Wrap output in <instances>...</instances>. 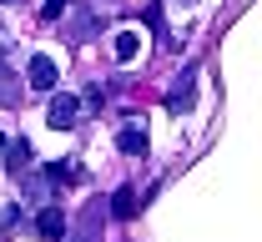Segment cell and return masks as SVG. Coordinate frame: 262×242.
I'll list each match as a JSON object with an SVG mask.
<instances>
[{"mask_svg":"<svg viewBox=\"0 0 262 242\" xmlns=\"http://www.w3.org/2000/svg\"><path fill=\"white\" fill-rule=\"evenodd\" d=\"M66 227H71V217L61 212V202H46L40 217H35V232H40L46 242H66Z\"/></svg>","mask_w":262,"mask_h":242,"instance_id":"cell-1","label":"cell"},{"mask_svg":"<svg viewBox=\"0 0 262 242\" xmlns=\"http://www.w3.org/2000/svg\"><path fill=\"white\" fill-rule=\"evenodd\" d=\"M76 116H81V101H76V96H51V111H46V121H51V126H56V131H71V126H76Z\"/></svg>","mask_w":262,"mask_h":242,"instance_id":"cell-2","label":"cell"},{"mask_svg":"<svg viewBox=\"0 0 262 242\" xmlns=\"http://www.w3.org/2000/svg\"><path fill=\"white\" fill-rule=\"evenodd\" d=\"M26 81H31L35 91H46V96H51V91H56V81H61V76H56V61H51V56H31Z\"/></svg>","mask_w":262,"mask_h":242,"instance_id":"cell-3","label":"cell"},{"mask_svg":"<svg viewBox=\"0 0 262 242\" xmlns=\"http://www.w3.org/2000/svg\"><path fill=\"white\" fill-rule=\"evenodd\" d=\"M66 242H101V202L81 212V222H76V232L66 227Z\"/></svg>","mask_w":262,"mask_h":242,"instance_id":"cell-4","label":"cell"},{"mask_svg":"<svg viewBox=\"0 0 262 242\" xmlns=\"http://www.w3.org/2000/svg\"><path fill=\"white\" fill-rule=\"evenodd\" d=\"M192 81H196V66H187L171 81V91H166V111H187L192 106Z\"/></svg>","mask_w":262,"mask_h":242,"instance_id":"cell-5","label":"cell"},{"mask_svg":"<svg viewBox=\"0 0 262 242\" xmlns=\"http://www.w3.org/2000/svg\"><path fill=\"white\" fill-rule=\"evenodd\" d=\"M76 5H81V0H76ZM96 26H101V5H91V0H86V5H81V15L71 20V40H86Z\"/></svg>","mask_w":262,"mask_h":242,"instance_id":"cell-6","label":"cell"},{"mask_svg":"<svg viewBox=\"0 0 262 242\" xmlns=\"http://www.w3.org/2000/svg\"><path fill=\"white\" fill-rule=\"evenodd\" d=\"M31 167V141L20 137V141H5V172L15 177V172H26Z\"/></svg>","mask_w":262,"mask_h":242,"instance_id":"cell-7","label":"cell"},{"mask_svg":"<svg viewBox=\"0 0 262 242\" xmlns=\"http://www.w3.org/2000/svg\"><path fill=\"white\" fill-rule=\"evenodd\" d=\"M111 212H116L121 222H131V217L141 212V197H136V187H116V197H111Z\"/></svg>","mask_w":262,"mask_h":242,"instance_id":"cell-8","label":"cell"},{"mask_svg":"<svg viewBox=\"0 0 262 242\" xmlns=\"http://www.w3.org/2000/svg\"><path fill=\"white\" fill-rule=\"evenodd\" d=\"M141 20H146V31L157 35L162 46H171V35H166V10H162V5H146V10H141Z\"/></svg>","mask_w":262,"mask_h":242,"instance_id":"cell-9","label":"cell"},{"mask_svg":"<svg viewBox=\"0 0 262 242\" xmlns=\"http://www.w3.org/2000/svg\"><path fill=\"white\" fill-rule=\"evenodd\" d=\"M111 51H116V61L126 66V61H136V51H141V35L136 31H116V46H111Z\"/></svg>","mask_w":262,"mask_h":242,"instance_id":"cell-10","label":"cell"},{"mask_svg":"<svg viewBox=\"0 0 262 242\" xmlns=\"http://www.w3.org/2000/svg\"><path fill=\"white\" fill-rule=\"evenodd\" d=\"M116 146H121L126 157H146V131H141V126H126V131L116 137Z\"/></svg>","mask_w":262,"mask_h":242,"instance_id":"cell-11","label":"cell"},{"mask_svg":"<svg viewBox=\"0 0 262 242\" xmlns=\"http://www.w3.org/2000/svg\"><path fill=\"white\" fill-rule=\"evenodd\" d=\"M15 101H20V81L10 66H0V106H15Z\"/></svg>","mask_w":262,"mask_h":242,"instance_id":"cell-12","label":"cell"},{"mask_svg":"<svg viewBox=\"0 0 262 242\" xmlns=\"http://www.w3.org/2000/svg\"><path fill=\"white\" fill-rule=\"evenodd\" d=\"M46 177H51V182H76V167H71V157H66V162H51V167H46Z\"/></svg>","mask_w":262,"mask_h":242,"instance_id":"cell-13","label":"cell"},{"mask_svg":"<svg viewBox=\"0 0 262 242\" xmlns=\"http://www.w3.org/2000/svg\"><path fill=\"white\" fill-rule=\"evenodd\" d=\"M71 5H76V0H46V5H40V20H61Z\"/></svg>","mask_w":262,"mask_h":242,"instance_id":"cell-14","label":"cell"},{"mask_svg":"<svg viewBox=\"0 0 262 242\" xmlns=\"http://www.w3.org/2000/svg\"><path fill=\"white\" fill-rule=\"evenodd\" d=\"M0 5H10V0H0Z\"/></svg>","mask_w":262,"mask_h":242,"instance_id":"cell-15","label":"cell"},{"mask_svg":"<svg viewBox=\"0 0 262 242\" xmlns=\"http://www.w3.org/2000/svg\"><path fill=\"white\" fill-rule=\"evenodd\" d=\"M182 5H192V0H182Z\"/></svg>","mask_w":262,"mask_h":242,"instance_id":"cell-16","label":"cell"}]
</instances>
